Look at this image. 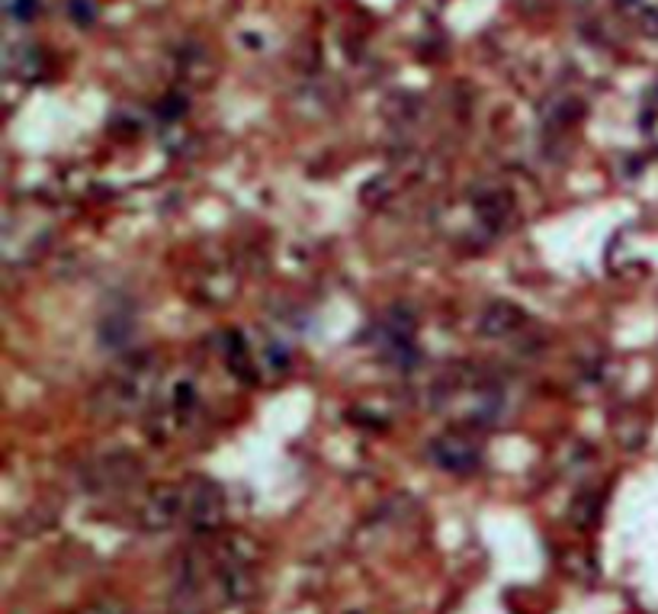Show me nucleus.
<instances>
[{
    "instance_id": "423d86ee",
    "label": "nucleus",
    "mask_w": 658,
    "mask_h": 614,
    "mask_svg": "<svg viewBox=\"0 0 658 614\" xmlns=\"http://www.w3.org/2000/svg\"><path fill=\"white\" fill-rule=\"evenodd\" d=\"M527 325V312L517 306V303H508V300H498V303H488V306L478 312V335L482 338H511L517 335L520 328Z\"/></svg>"
},
{
    "instance_id": "9d476101",
    "label": "nucleus",
    "mask_w": 658,
    "mask_h": 614,
    "mask_svg": "<svg viewBox=\"0 0 658 614\" xmlns=\"http://www.w3.org/2000/svg\"><path fill=\"white\" fill-rule=\"evenodd\" d=\"M77 614H132V612H129V605H126L122 599H116V595H104V599L90 602L87 608H80Z\"/></svg>"
},
{
    "instance_id": "f03ea898",
    "label": "nucleus",
    "mask_w": 658,
    "mask_h": 614,
    "mask_svg": "<svg viewBox=\"0 0 658 614\" xmlns=\"http://www.w3.org/2000/svg\"><path fill=\"white\" fill-rule=\"evenodd\" d=\"M183 521L196 538H213L225 525V493L216 480L190 476L183 483Z\"/></svg>"
},
{
    "instance_id": "20e7f679",
    "label": "nucleus",
    "mask_w": 658,
    "mask_h": 614,
    "mask_svg": "<svg viewBox=\"0 0 658 614\" xmlns=\"http://www.w3.org/2000/svg\"><path fill=\"white\" fill-rule=\"evenodd\" d=\"M183 518V486L174 483H161L148 493L139 511H136V521L145 535H164L171 531L177 521Z\"/></svg>"
},
{
    "instance_id": "f257e3e1",
    "label": "nucleus",
    "mask_w": 658,
    "mask_h": 614,
    "mask_svg": "<svg viewBox=\"0 0 658 614\" xmlns=\"http://www.w3.org/2000/svg\"><path fill=\"white\" fill-rule=\"evenodd\" d=\"M164 364L158 354H132L110 377H104L90 392V416L104 422H122L145 412L158 392Z\"/></svg>"
},
{
    "instance_id": "39448f33",
    "label": "nucleus",
    "mask_w": 658,
    "mask_h": 614,
    "mask_svg": "<svg viewBox=\"0 0 658 614\" xmlns=\"http://www.w3.org/2000/svg\"><path fill=\"white\" fill-rule=\"evenodd\" d=\"M431 461L438 463L440 470L446 473H473L482 463V444L478 434H473L470 428L460 431H443L440 438H434L431 444Z\"/></svg>"
},
{
    "instance_id": "1a4fd4ad",
    "label": "nucleus",
    "mask_w": 658,
    "mask_h": 614,
    "mask_svg": "<svg viewBox=\"0 0 658 614\" xmlns=\"http://www.w3.org/2000/svg\"><path fill=\"white\" fill-rule=\"evenodd\" d=\"M132 328H136V322H132L129 312H107L100 319V345L110 347V351L126 347L132 338Z\"/></svg>"
},
{
    "instance_id": "7ed1b4c3",
    "label": "nucleus",
    "mask_w": 658,
    "mask_h": 614,
    "mask_svg": "<svg viewBox=\"0 0 658 614\" xmlns=\"http://www.w3.org/2000/svg\"><path fill=\"white\" fill-rule=\"evenodd\" d=\"M142 476H145L142 461L129 451L100 454L90 463H84V470H80V483L87 493H119V489L136 486Z\"/></svg>"
},
{
    "instance_id": "0eeeda50",
    "label": "nucleus",
    "mask_w": 658,
    "mask_h": 614,
    "mask_svg": "<svg viewBox=\"0 0 658 614\" xmlns=\"http://www.w3.org/2000/svg\"><path fill=\"white\" fill-rule=\"evenodd\" d=\"M473 209H476L478 223L482 226H505L508 216H511V193L501 191V187H482V191L473 196Z\"/></svg>"
},
{
    "instance_id": "6e6552de",
    "label": "nucleus",
    "mask_w": 658,
    "mask_h": 614,
    "mask_svg": "<svg viewBox=\"0 0 658 614\" xmlns=\"http://www.w3.org/2000/svg\"><path fill=\"white\" fill-rule=\"evenodd\" d=\"M601 511H604V496L597 489H582L569 505V521L575 528L587 531V528H594L601 521Z\"/></svg>"
}]
</instances>
